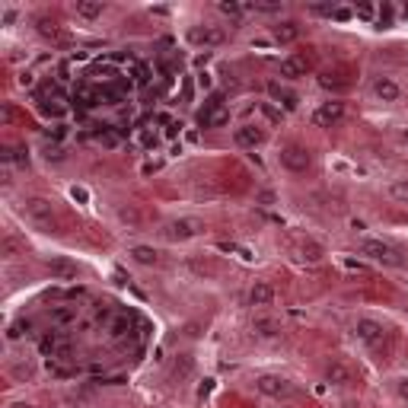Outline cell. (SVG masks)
<instances>
[{
  "label": "cell",
  "instance_id": "6da1fadb",
  "mask_svg": "<svg viewBox=\"0 0 408 408\" xmlns=\"http://www.w3.org/2000/svg\"><path fill=\"white\" fill-rule=\"evenodd\" d=\"M357 252L367 255L370 261H380V265H389V268L405 265V259L399 255V249H392L389 242H382V239H361V242H357Z\"/></svg>",
  "mask_w": 408,
  "mask_h": 408
},
{
  "label": "cell",
  "instance_id": "7a4b0ae2",
  "mask_svg": "<svg viewBox=\"0 0 408 408\" xmlns=\"http://www.w3.org/2000/svg\"><path fill=\"white\" fill-rule=\"evenodd\" d=\"M278 163L284 166L287 172L300 176V172H310L312 169V153L306 150L303 144H284L278 150Z\"/></svg>",
  "mask_w": 408,
  "mask_h": 408
},
{
  "label": "cell",
  "instance_id": "3957f363",
  "mask_svg": "<svg viewBox=\"0 0 408 408\" xmlns=\"http://www.w3.org/2000/svg\"><path fill=\"white\" fill-rule=\"evenodd\" d=\"M255 389H259L261 395H268V399H290L297 389H293V382L287 380V376H278V373H261L259 380H255Z\"/></svg>",
  "mask_w": 408,
  "mask_h": 408
},
{
  "label": "cell",
  "instance_id": "277c9868",
  "mask_svg": "<svg viewBox=\"0 0 408 408\" xmlns=\"http://www.w3.org/2000/svg\"><path fill=\"white\" fill-rule=\"evenodd\" d=\"M23 210L32 223H38V227H51V223H55V201H51V198H42V195L26 198Z\"/></svg>",
  "mask_w": 408,
  "mask_h": 408
},
{
  "label": "cell",
  "instance_id": "5b68a950",
  "mask_svg": "<svg viewBox=\"0 0 408 408\" xmlns=\"http://www.w3.org/2000/svg\"><path fill=\"white\" fill-rule=\"evenodd\" d=\"M204 220H198V217H178V220H169L166 223V239H178V242H185V239H195V236H201L204 233Z\"/></svg>",
  "mask_w": 408,
  "mask_h": 408
},
{
  "label": "cell",
  "instance_id": "8992f818",
  "mask_svg": "<svg viewBox=\"0 0 408 408\" xmlns=\"http://www.w3.org/2000/svg\"><path fill=\"white\" fill-rule=\"evenodd\" d=\"M185 38H188V45H195V48H217V45L227 42V32H223L220 26H191V29L185 32Z\"/></svg>",
  "mask_w": 408,
  "mask_h": 408
},
{
  "label": "cell",
  "instance_id": "52a82bcc",
  "mask_svg": "<svg viewBox=\"0 0 408 408\" xmlns=\"http://www.w3.org/2000/svg\"><path fill=\"white\" fill-rule=\"evenodd\" d=\"M312 70V57L306 55V51H293V55H287L284 61H280V76L284 80H300V76H306Z\"/></svg>",
  "mask_w": 408,
  "mask_h": 408
},
{
  "label": "cell",
  "instance_id": "ba28073f",
  "mask_svg": "<svg viewBox=\"0 0 408 408\" xmlns=\"http://www.w3.org/2000/svg\"><path fill=\"white\" fill-rule=\"evenodd\" d=\"M354 335H357V341H363L367 348H376V344L386 338V329H382V322H376V319L361 316L354 322Z\"/></svg>",
  "mask_w": 408,
  "mask_h": 408
},
{
  "label": "cell",
  "instance_id": "9c48e42d",
  "mask_svg": "<svg viewBox=\"0 0 408 408\" xmlns=\"http://www.w3.org/2000/svg\"><path fill=\"white\" fill-rule=\"evenodd\" d=\"M341 118H344V102L341 99H329V102H322V106L312 112V125H316V128H332V125H338Z\"/></svg>",
  "mask_w": 408,
  "mask_h": 408
},
{
  "label": "cell",
  "instance_id": "30bf717a",
  "mask_svg": "<svg viewBox=\"0 0 408 408\" xmlns=\"http://www.w3.org/2000/svg\"><path fill=\"white\" fill-rule=\"evenodd\" d=\"M233 140H236V147L255 150V147L265 144V131H261L259 125H252V121H246V125H239V128L233 131Z\"/></svg>",
  "mask_w": 408,
  "mask_h": 408
},
{
  "label": "cell",
  "instance_id": "8fae6325",
  "mask_svg": "<svg viewBox=\"0 0 408 408\" xmlns=\"http://www.w3.org/2000/svg\"><path fill=\"white\" fill-rule=\"evenodd\" d=\"M201 128H223L230 121V108L223 106L220 99H214V102H208V108L201 112Z\"/></svg>",
  "mask_w": 408,
  "mask_h": 408
},
{
  "label": "cell",
  "instance_id": "7c38bea8",
  "mask_svg": "<svg viewBox=\"0 0 408 408\" xmlns=\"http://www.w3.org/2000/svg\"><path fill=\"white\" fill-rule=\"evenodd\" d=\"M274 287L268 284V280H252L249 284V290H246V300H249V306H271L274 303Z\"/></svg>",
  "mask_w": 408,
  "mask_h": 408
},
{
  "label": "cell",
  "instance_id": "4fadbf2b",
  "mask_svg": "<svg viewBox=\"0 0 408 408\" xmlns=\"http://www.w3.org/2000/svg\"><path fill=\"white\" fill-rule=\"evenodd\" d=\"M370 89H373V96L380 102H399L402 99V86L392 80V76H376Z\"/></svg>",
  "mask_w": 408,
  "mask_h": 408
},
{
  "label": "cell",
  "instance_id": "5bb4252c",
  "mask_svg": "<svg viewBox=\"0 0 408 408\" xmlns=\"http://www.w3.org/2000/svg\"><path fill=\"white\" fill-rule=\"evenodd\" d=\"M325 382H332V386H351V382H354V373H351V367L344 361H329V367H325Z\"/></svg>",
  "mask_w": 408,
  "mask_h": 408
},
{
  "label": "cell",
  "instance_id": "9a60e30c",
  "mask_svg": "<svg viewBox=\"0 0 408 408\" xmlns=\"http://www.w3.org/2000/svg\"><path fill=\"white\" fill-rule=\"evenodd\" d=\"M48 274H51V278H57V280H70V278H76V265L67 259V255H51V259H48Z\"/></svg>",
  "mask_w": 408,
  "mask_h": 408
},
{
  "label": "cell",
  "instance_id": "2e32d148",
  "mask_svg": "<svg viewBox=\"0 0 408 408\" xmlns=\"http://www.w3.org/2000/svg\"><path fill=\"white\" fill-rule=\"evenodd\" d=\"M128 259H131L134 265H140V268H157L159 261H163L153 246H131L128 249Z\"/></svg>",
  "mask_w": 408,
  "mask_h": 408
},
{
  "label": "cell",
  "instance_id": "e0dca14e",
  "mask_svg": "<svg viewBox=\"0 0 408 408\" xmlns=\"http://www.w3.org/2000/svg\"><path fill=\"white\" fill-rule=\"evenodd\" d=\"M271 35H274V42H278V45L297 42V38H300V23H293V19H284V23H278V26L271 29Z\"/></svg>",
  "mask_w": 408,
  "mask_h": 408
},
{
  "label": "cell",
  "instance_id": "ac0fdd59",
  "mask_svg": "<svg viewBox=\"0 0 408 408\" xmlns=\"http://www.w3.org/2000/svg\"><path fill=\"white\" fill-rule=\"evenodd\" d=\"M0 255H4L6 261H13V259H19V255H26V242L19 239V236H13V233H6L4 239H0Z\"/></svg>",
  "mask_w": 408,
  "mask_h": 408
},
{
  "label": "cell",
  "instance_id": "d6986e66",
  "mask_svg": "<svg viewBox=\"0 0 408 408\" xmlns=\"http://www.w3.org/2000/svg\"><path fill=\"white\" fill-rule=\"evenodd\" d=\"M74 13L80 19H99L102 13H106V4H102V0H76Z\"/></svg>",
  "mask_w": 408,
  "mask_h": 408
},
{
  "label": "cell",
  "instance_id": "ffe728a7",
  "mask_svg": "<svg viewBox=\"0 0 408 408\" xmlns=\"http://www.w3.org/2000/svg\"><path fill=\"white\" fill-rule=\"evenodd\" d=\"M252 332L259 338H278L280 335V322H274V319H255Z\"/></svg>",
  "mask_w": 408,
  "mask_h": 408
},
{
  "label": "cell",
  "instance_id": "44dd1931",
  "mask_svg": "<svg viewBox=\"0 0 408 408\" xmlns=\"http://www.w3.org/2000/svg\"><path fill=\"white\" fill-rule=\"evenodd\" d=\"M4 163H16V166H26L29 163V153H26V147H4Z\"/></svg>",
  "mask_w": 408,
  "mask_h": 408
},
{
  "label": "cell",
  "instance_id": "7402d4cb",
  "mask_svg": "<svg viewBox=\"0 0 408 408\" xmlns=\"http://www.w3.org/2000/svg\"><path fill=\"white\" fill-rule=\"evenodd\" d=\"M389 198L399 204H408V178H395V182H389Z\"/></svg>",
  "mask_w": 408,
  "mask_h": 408
},
{
  "label": "cell",
  "instance_id": "603a6c76",
  "mask_svg": "<svg viewBox=\"0 0 408 408\" xmlns=\"http://www.w3.org/2000/svg\"><path fill=\"white\" fill-rule=\"evenodd\" d=\"M74 319H76V306H67V310L51 312V322H57V325H67V322H74Z\"/></svg>",
  "mask_w": 408,
  "mask_h": 408
},
{
  "label": "cell",
  "instance_id": "cb8c5ba5",
  "mask_svg": "<svg viewBox=\"0 0 408 408\" xmlns=\"http://www.w3.org/2000/svg\"><path fill=\"white\" fill-rule=\"evenodd\" d=\"M271 93H274V96H278V99H280V102H284V106H287V108H297V96H293V93H287V89H280V86H278V83H271Z\"/></svg>",
  "mask_w": 408,
  "mask_h": 408
},
{
  "label": "cell",
  "instance_id": "d4e9b609",
  "mask_svg": "<svg viewBox=\"0 0 408 408\" xmlns=\"http://www.w3.org/2000/svg\"><path fill=\"white\" fill-rule=\"evenodd\" d=\"M118 220L128 223V227H137V223H140V214H137L134 208H121V210H118Z\"/></svg>",
  "mask_w": 408,
  "mask_h": 408
},
{
  "label": "cell",
  "instance_id": "484cf974",
  "mask_svg": "<svg viewBox=\"0 0 408 408\" xmlns=\"http://www.w3.org/2000/svg\"><path fill=\"white\" fill-rule=\"evenodd\" d=\"M303 259L319 261L322 259V246H316V242H303Z\"/></svg>",
  "mask_w": 408,
  "mask_h": 408
},
{
  "label": "cell",
  "instance_id": "4316f807",
  "mask_svg": "<svg viewBox=\"0 0 408 408\" xmlns=\"http://www.w3.org/2000/svg\"><path fill=\"white\" fill-rule=\"evenodd\" d=\"M395 395H399L402 402H408V376H399V380H395Z\"/></svg>",
  "mask_w": 408,
  "mask_h": 408
},
{
  "label": "cell",
  "instance_id": "83f0119b",
  "mask_svg": "<svg viewBox=\"0 0 408 408\" xmlns=\"http://www.w3.org/2000/svg\"><path fill=\"white\" fill-rule=\"evenodd\" d=\"M38 32H42V35H55V19L42 16V19H38Z\"/></svg>",
  "mask_w": 408,
  "mask_h": 408
},
{
  "label": "cell",
  "instance_id": "f1b7e54d",
  "mask_svg": "<svg viewBox=\"0 0 408 408\" xmlns=\"http://www.w3.org/2000/svg\"><path fill=\"white\" fill-rule=\"evenodd\" d=\"M220 13H227V16H239L242 6L239 4H220Z\"/></svg>",
  "mask_w": 408,
  "mask_h": 408
},
{
  "label": "cell",
  "instance_id": "f546056e",
  "mask_svg": "<svg viewBox=\"0 0 408 408\" xmlns=\"http://www.w3.org/2000/svg\"><path fill=\"white\" fill-rule=\"evenodd\" d=\"M0 118H4V121H6V125H10V121H13V108H10V106H6V102H4V108H0Z\"/></svg>",
  "mask_w": 408,
  "mask_h": 408
},
{
  "label": "cell",
  "instance_id": "4dcf8cb0",
  "mask_svg": "<svg viewBox=\"0 0 408 408\" xmlns=\"http://www.w3.org/2000/svg\"><path fill=\"white\" fill-rule=\"evenodd\" d=\"M399 140H402V144H408V125L399 131Z\"/></svg>",
  "mask_w": 408,
  "mask_h": 408
},
{
  "label": "cell",
  "instance_id": "1f68e13d",
  "mask_svg": "<svg viewBox=\"0 0 408 408\" xmlns=\"http://www.w3.org/2000/svg\"><path fill=\"white\" fill-rule=\"evenodd\" d=\"M10 408H35V405H29V402H13Z\"/></svg>",
  "mask_w": 408,
  "mask_h": 408
}]
</instances>
